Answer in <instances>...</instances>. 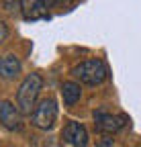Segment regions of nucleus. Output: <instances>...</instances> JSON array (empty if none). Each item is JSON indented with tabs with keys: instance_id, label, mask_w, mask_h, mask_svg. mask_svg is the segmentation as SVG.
Returning <instances> with one entry per match:
<instances>
[{
	"instance_id": "obj_1",
	"label": "nucleus",
	"mask_w": 141,
	"mask_h": 147,
	"mask_svg": "<svg viewBox=\"0 0 141 147\" xmlns=\"http://www.w3.org/2000/svg\"><path fill=\"white\" fill-rule=\"evenodd\" d=\"M41 88H43V78L39 74L25 76V80L21 82L19 90H16V108L21 110V115H33Z\"/></svg>"
},
{
	"instance_id": "obj_2",
	"label": "nucleus",
	"mask_w": 141,
	"mask_h": 147,
	"mask_svg": "<svg viewBox=\"0 0 141 147\" xmlns=\"http://www.w3.org/2000/svg\"><path fill=\"white\" fill-rule=\"evenodd\" d=\"M107 65L102 59H86L72 67V76L86 86H98L107 78Z\"/></svg>"
},
{
	"instance_id": "obj_3",
	"label": "nucleus",
	"mask_w": 141,
	"mask_h": 147,
	"mask_svg": "<svg viewBox=\"0 0 141 147\" xmlns=\"http://www.w3.org/2000/svg\"><path fill=\"white\" fill-rule=\"evenodd\" d=\"M57 121V102L53 98H43L37 106H35L33 115H31V123L33 127L41 129V131H49Z\"/></svg>"
},
{
	"instance_id": "obj_4",
	"label": "nucleus",
	"mask_w": 141,
	"mask_h": 147,
	"mask_svg": "<svg viewBox=\"0 0 141 147\" xmlns=\"http://www.w3.org/2000/svg\"><path fill=\"white\" fill-rule=\"evenodd\" d=\"M127 125L125 115H111V113H94V129L102 135H113Z\"/></svg>"
},
{
	"instance_id": "obj_5",
	"label": "nucleus",
	"mask_w": 141,
	"mask_h": 147,
	"mask_svg": "<svg viewBox=\"0 0 141 147\" xmlns=\"http://www.w3.org/2000/svg\"><path fill=\"white\" fill-rule=\"evenodd\" d=\"M0 125L8 131H21L23 129V115L12 102L0 100Z\"/></svg>"
},
{
	"instance_id": "obj_6",
	"label": "nucleus",
	"mask_w": 141,
	"mask_h": 147,
	"mask_svg": "<svg viewBox=\"0 0 141 147\" xmlns=\"http://www.w3.org/2000/svg\"><path fill=\"white\" fill-rule=\"evenodd\" d=\"M61 141L67 147H86V143H88V131H86V127L80 125V123L69 121L63 127V131H61Z\"/></svg>"
},
{
	"instance_id": "obj_7",
	"label": "nucleus",
	"mask_w": 141,
	"mask_h": 147,
	"mask_svg": "<svg viewBox=\"0 0 141 147\" xmlns=\"http://www.w3.org/2000/svg\"><path fill=\"white\" fill-rule=\"evenodd\" d=\"M21 74V59L14 53H6L0 57V78L2 80H14Z\"/></svg>"
},
{
	"instance_id": "obj_8",
	"label": "nucleus",
	"mask_w": 141,
	"mask_h": 147,
	"mask_svg": "<svg viewBox=\"0 0 141 147\" xmlns=\"http://www.w3.org/2000/svg\"><path fill=\"white\" fill-rule=\"evenodd\" d=\"M19 8L27 21H37L45 16V2L41 0H19Z\"/></svg>"
},
{
	"instance_id": "obj_9",
	"label": "nucleus",
	"mask_w": 141,
	"mask_h": 147,
	"mask_svg": "<svg viewBox=\"0 0 141 147\" xmlns=\"http://www.w3.org/2000/svg\"><path fill=\"white\" fill-rule=\"evenodd\" d=\"M61 98H63V104L67 106H74L80 98H82V88L78 82H72V80H67L61 84Z\"/></svg>"
},
{
	"instance_id": "obj_10",
	"label": "nucleus",
	"mask_w": 141,
	"mask_h": 147,
	"mask_svg": "<svg viewBox=\"0 0 141 147\" xmlns=\"http://www.w3.org/2000/svg\"><path fill=\"white\" fill-rule=\"evenodd\" d=\"M115 143H113V137L111 135H104V137H100L98 141H96V147H113Z\"/></svg>"
},
{
	"instance_id": "obj_11",
	"label": "nucleus",
	"mask_w": 141,
	"mask_h": 147,
	"mask_svg": "<svg viewBox=\"0 0 141 147\" xmlns=\"http://www.w3.org/2000/svg\"><path fill=\"white\" fill-rule=\"evenodd\" d=\"M6 37H8V27L4 25V21L0 18V45H2L6 41Z\"/></svg>"
},
{
	"instance_id": "obj_12",
	"label": "nucleus",
	"mask_w": 141,
	"mask_h": 147,
	"mask_svg": "<svg viewBox=\"0 0 141 147\" xmlns=\"http://www.w3.org/2000/svg\"><path fill=\"white\" fill-rule=\"evenodd\" d=\"M51 4H69L72 0H49Z\"/></svg>"
},
{
	"instance_id": "obj_13",
	"label": "nucleus",
	"mask_w": 141,
	"mask_h": 147,
	"mask_svg": "<svg viewBox=\"0 0 141 147\" xmlns=\"http://www.w3.org/2000/svg\"><path fill=\"white\" fill-rule=\"evenodd\" d=\"M41 2H47V0H41Z\"/></svg>"
}]
</instances>
